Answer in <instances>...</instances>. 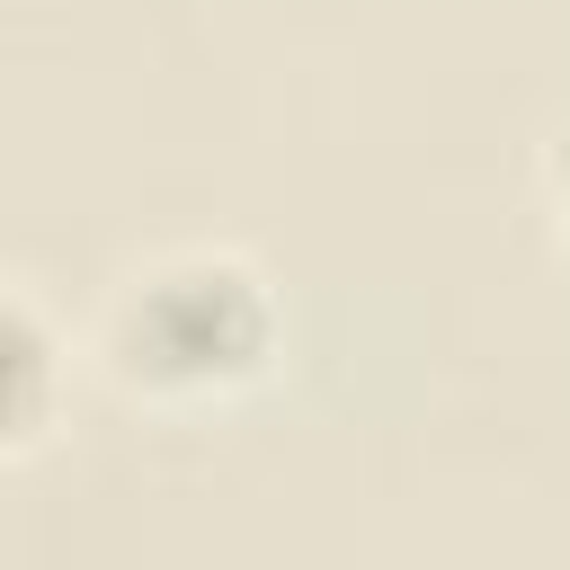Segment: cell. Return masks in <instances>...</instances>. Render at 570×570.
<instances>
[{"label": "cell", "instance_id": "cell-1", "mask_svg": "<svg viewBox=\"0 0 570 570\" xmlns=\"http://www.w3.org/2000/svg\"><path fill=\"white\" fill-rule=\"evenodd\" d=\"M107 374L142 401H223L267 374L276 356V303L258 267L223 249L151 258L107 303Z\"/></svg>", "mask_w": 570, "mask_h": 570}, {"label": "cell", "instance_id": "cell-2", "mask_svg": "<svg viewBox=\"0 0 570 570\" xmlns=\"http://www.w3.org/2000/svg\"><path fill=\"white\" fill-rule=\"evenodd\" d=\"M45 330L27 303H9V454H27L45 436Z\"/></svg>", "mask_w": 570, "mask_h": 570}, {"label": "cell", "instance_id": "cell-3", "mask_svg": "<svg viewBox=\"0 0 570 570\" xmlns=\"http://www.w3.org/2000/svg\"><path fill=\"white\" fill-rule=\"evenodd\" d=\"M561 205H570V134H561Z\"/></svg>", "mask_w": 570, "mask_h": 570}]
</instances>
